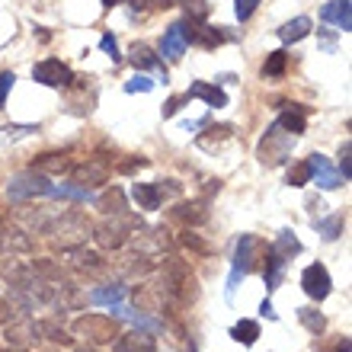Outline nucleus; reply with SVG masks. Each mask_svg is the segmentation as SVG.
Wrapping results in <instances>:
<instances>
[{"label": "nucleus", "instance_id": "nucleus-29", "mask_svg": "<svg viewBox=\"0 0 352 352\" xmlns=\"http://www.w3.org/2000/svg\"><path fill=\"white\" fill-rule=\"evenodd\" d=\"M231 336L243 346H253L260 340V324H256V320H241V324L231 327Z\"/></svg>", "mask_w": 352, "mask_h": 352}, {"label": "nucleus", "instance_id": "nucleus-26", "mask_svg": "<svg viewBox=\"0 0 352 352\" xmlns=\"http://www.w3.org/2000/svg\"><path fill=\"white\" fill-rule=\"evenodd\" d=\"M32 170L36 173H65L71 170V160L65 154H42L38 160H32Z\"/></svg>", "mask_w": 352, "mask_h": 352}, {"label": "nucleus", "instance_id": "nucleus-21", "mask_svg": "<svg viewBox=\"0 0 352 352\" xmlns=\"http://www.w3.org/2000/svg\"><path fill=\"white\" fill-rule=\"evenodd\" d=\"M131 65L141 67V71H160V74H164V80H167V67H164V61H160V58L154 55L148 45H141V42H135V45H131Z\"/></svg>", "mask_w": 352, "mask_h": 352}, {"label": "nucleus", "instance_id": "nucleus-43", "mask_svg": "<svg viewBox=\"0 0 352 352\" xmlns=\"http://www.w3.org/2000/svg\"><path fill=\"white\" fill-rule=\"evenodd\" d=\"M183 102H189V96H173V100L164 102V119H170V116H176V112L183 109Z\"/></svg>", "mask_w": 352, "mask_h": 352}, {"label": "nucleus", "instance_id": "nucleus-42", "mask_svg": "<svg viewBox=\"0 0 352 352\" xmlns=\"http://www.w3.org/2000/svg\"><path fill=\"white\" fill-rule=\"evenodd\" d=\"M13 80H16V77H13V71H3V74H0V106L7 102V93L13 90Z\"/></svg>", "mask_w": 352, "mask_h": 352}, {"label": "nucleus", "instance_id": "nucleus-28", "mask_svg": "<svg viewBox=\"0 0 352 352\" xmlns=\"http://www.w3.org/2000/svg\"><path fill=\"white\" fill-rule=\"evenodd\" d=\"M122 298H125V285H100L90 292V301L93 305H119Z\"/></svg>", "mask_w": 352, "mask_h": 352}, {"label": "nucleus", "instance_id": "nucleus-17", "mask_svg": "<svg viewBox=\"0 0 352 352\" xmlns=\"http://www.w3.org/2000/svg\"><path fill=\"white\" fill-rule=\"evenodd\" d=\"M160 55L167 61H179L186 55V36H183V23H173V26L164 32V42H160Z\"/></svg>", "mask_w": 352, "mask_h": 352}, {"label": "nucleus", "instance_id": "nucleus-33", "mask_svg": "<svg viewBox=\"0 0 352 352\" xmlns=\"http://www.w3.org/2000/svg\"><path fill=\"white\" fill-rule=\"evenodd\" d=\"M298 320H301L311 333H324V327H327V317L317 314L314 307H298Z\"/></svg>", "mask_w": 352, "mask_h": 352}, {"label": "nucleus", "instance_id": "nucleus-51", "mask_svg": "<svg viewBox=\"0 0 352 352\" xmlns=\"http://www.w3.org/2000/svg\"><path fill=\"white\" fill-rule=\"evenodd\" d=\"M0 352H26V349H3V346H0Z\"/></svg>", "mask_w": 352, "mask_h": 352}, {"label": "nucleus", "instance_id": "nucleus-25", "mask_svg": "<svg viewBox=\"0 0 352 352\" xmlns=\"http://www.w3.org/2000/svg\"><path fill=\"white\" fill-rule=\"evenodd\" d=\"M307 32H311V19L298 16V19H292V23H285V26L278 29V38H282L285 45H292V42H301Z\"/></svg>", "mask_w": 352, "mask_h": 352}, {"label": "nucleus", "instance_id": "nucleus-5", "mask_svg": "<svg viewBox=\"0 0 352 352\" xmlns=\"http://www.w3.org/2000/svg\"><path fill=\"white\" fill-rule=\"evenodd\" d=\"M74 333L84 336L90 346H106V343H112V340L122 333L119 317H112V314H84V317H77L74 320Z\"/></svg>", "mask_w": 352, "mask_h": 352}, {"label": "nucleus", "instance_id": "nucleus-40", "mask_svg": "<svg viewBox=\"0 0 352 352\" xmlns=\"http://www.w3.org/2000/svg\"><path fill=\"white\" fill-rule=\"evenodd\" d=\"M256 7H260V0H237V3H234V13H237V19H250L253 13H256Z\"/></svg>", "mask_w": 352, "mask_h": 352}, {"label": "nucleus", "instance_id": "nucleus-18", "mask_svg": "<svg viewBox=\"0 0 352 352\" xmlns=\"http://www.w3.org/2000/svg\"><path fill=\"white\" fill-rule=\"evenodd\" d=\"M109 179V167L102 164V160H87L84 167H74V183H80L87 189V186H100Z\"/></svg>", "mask_w": 352, "mask_h": 352}, {"label": "nucleus", "instance_id": "nucleus-19", "mask_svg": "<svg viewBox=\"0 0 352 352\" xmlns=\"http://www.w3.org/2000/svg\"><path fill=\"white\" fill-rule=\"evenodd\" d=\"M186 96H189V100H205L208 106H214V109L228 106V93L218 90V87H212V84H205V80H195V84L186 90Z\"/></svg>", "mask_w": 352, "mask_h": 352}, {"label": "nucleus", "instance_id": "nucleus-35", "mask_svg": "<svg viewBox=\"0 0 352 352\" xmlns=\"http://www.w3.org/2000/svg\"><path fill=\"white\" fill-rule=\"evenodd\" d=\"M317 231L324 234V241H336V237L343 234V214H333V218L320 221V224H317Z\"/></svg>", "mask_w": 352, "mask_h": 352}, {"label": "nucleus", "instance_id": "nucleus-20", "mask_svg": "<svg viewBox=\"0 0 352 352\" xmlns=\"http://www.w3.org/2000/svg\"><path fill=\"white\" fill-rule=\"evenodd\" d=\"M164 301H167V295H164L157 285H138L135 288V305H138V311L157 314V311H164Z\"/></svg>", "mask_w": 352, "mask_h": 352}, {"label": "nucleus", "instance_id": "nucleus-31", "mask_svg": "<svg viewBox=\"0 0 352 352\" xmlns=\"http://www.w3.org/2000/svg\"><path fill=\"white\" fill-rule=\"evenodd\" d=\"M179 243H183V247H186L189 253H199V256H212V253H214L212 243L202 241V237H199V234H192L189 228H186V231L179 234Z\"/></svg>", "mask_w": 352, "mask_h": 352}, {"label": "nucleus", "instance_id": "nucleus-38", "mask_svg": "<svg viewBox=\"0 0 352 352\" xmlns=\"http://www.w3.org/2000/svg\"><path fill=\"white\" fill-rule=\"evenodd\" d=\"M125 90H129V93H151V90H154V80H151V77H144V74H135L129 84H125Z\"/></svg>", "mask_w": 352, "mask_h": 352}, {"label": "nucleus", "instance_id": "nucleus-8", "mask_svg": "<svg viewBox=\"0 0 352 352\" xmlns=\"http://www.w3.org/2000/svg\"><path fill=\"white\" fill-rule=\"evenodd\" d=\"M183 36H186V45H199V48H218L221 42L234 38L221 26H208L205 19H183Z\"/></svg>", "mask_w": 352, "mask_h": 352}, {"label": "nucleus", "instance_id": "nucleus-6", "mask_svg": "<svg viewBox=\"0 0 352 352\" xmlns=\"http://www.w3.org/2000/svg\"><path fill=\"white\" fill-rule=\"evenodd\" d=\"M7 195L13 202H29V199H45V195H55V183H48L45 173H19V176H10L7 183Z\"/></svg>", "mask_w": 352, "mask_h": 352}, {"label": "nucleus", "instance_id": "nucleus-16", "mask_svg": "<svg viewBox=\"0 0 352 352\" xmlns=\"http://www.w3.org/2000/svg\"><path fill=\"white\" fill-rule=\"evenodd\" d=\"M170 218L186 224V228H199V224L208 221V208H205V202H183L170 212Z\"/></svg>", "mask_w": 352, "mask_h": 352}, {"label": "nucleus", "instance_id": "nucleus-27", "mask_svg": "<svg viewBox=\"0 0 352 352\" xmlns=\"http://www.w3.org/2000/svg\"><path fill=\"white\" fill-rule=\"evenodd\" d=\"M36 324V336H45L52 343H61V346H71L74 340L65 333V327H58V320H32Z\"/></svg>", "mask_w": 352, "mask_h": 352}, {"label": "nucleus", "instance_id": "nucleus-10", "mask_svg": "<svg viewBox=\"0 0 352 352\" xmlns=\"http://www.w3.org/2000/svg\"><path fill=\"white\" fill-rule=\"evenodd\" d=\"M301 288H305V295L314 298V301H324V298L330 295L333 282H330V272H327L324 263H311V266L301 272Z\"/></svg>", "mask_w": 352, "mask_h": 352}, {"label": "nucleus", "instance_id": "nucleus-34", "mask_svg": "<svg viewBox=\"0 0 352 352\" xmlns=\"http://www.w3.org/2000/svg\"><path fill=\"white\" fill-rule=\"evenodd\" d=\"M288 67V55L285 52H272L266 58V65H263V77H282Z\"/></svg>", "mask_w": 352, "mask_h": 352}, {"label": "nucleus", "instance_id": "nucleus-1", "mask_svg": "<svg viewBox=\"0 0 352 352\" xmlns=\"http://www.w3.org/2000/svg\"><path fill=\"white\" fill-rule=\"evenodd\" d=\"M157 288L167 295V301H176V305H192V301H199V282H195V276L189 272V266H186L183 260H176V256L164 260Z\"/></svg>", "mask_w": 352, "mask_h": 352}, {"label": "nucleus", "instance_id": "nucleus-2", "mask_svg": "<svg viewBox=\"0 0 352 352\" xmlns=\"http://www.w3.org/2000/svg\"><path fill=\"white\" fill-rule=\"evenodd\" d=\"M131 231H141V221L131 218L129 212H122V214H106V221L96 224L90 234L102 250H122V247L129 243Z\"/></svg>", "mask_w": 352, "mask_h": 352}, {"label": "nucleus", "instance_id": "nucleus-32", "mask_svg": "<svg viewBox=\"0 0 352 352\" xmlns=\"http://www.w3.org/2000/svg\"><path fill=\"white\" fill-rule=\"evenodd\" d=\"M100 212L102 214H122L125 212V195L122 189H109V192L100 199Z\"/></svg>", "mask_w": 352, "mask_h": 352}, {"label": "nucleus", "instance_id": "nucleus-49", "mask_svg": "<svg viewBox=\"0 0 352 352\" xmlns=\"http://www.w3.org/2000/svg\"><path fill=\"white\" fill-rule=\"evenodd\" d=\"M336 352H349V340H343V343L336 346Z\"/></svg>", "mask_w": 352, "mask_h": 352}, {"label": "nucleus", "instance_id": "nucleus-9", "mask_svg": "<svg viewBox=\"0 0 352 352\" xmlns=\"http://www.w3.org/2000/svg\"><path fill=\"white\" fill-rule=\"evenodd\" d=\"M32 77H36L38 84L45 87H71L74 84V74H71V67L65 61H58V58H45V61H38L32 67Z\"/></svg>", "mask_w": 352, "mask_h": 352}, {"label": "nucleus", "instance_id": "nucleus-23", "mask_svg": "<svg viewBox=\"0 0 352 352\" xmlns=\"http://www.w3.org/2000/svg\"><path fill=\"white\" fill-rule=\"evenodd\" d=\"M266 266H263V276H266V288L272 292V288H278V282H282V269H285V256H278L272 247H266Z\"/></svg>", "mask_w": 352, "mask_h": 352}, {"label": "nucleus", "instance_id": "nucleus-39", "mask_svg": "<svg viewBox=\"0 0 352 352\" xmlns=\"http://www.w3.org/2000/svg\"><path fill=\"white\" fill-rule=\"evenodd\" d=\"M349 157H352V144L346 141L343 148H340V176H343V183L352 176V160Z\"/></svg>", "mask_w": 352, "mask_h": 352}, {"label": "nucleus", "instance_id": "nucleus-45", "mask_svg": "<svg viewBox=\"0 0 352 352\" xmlns=\"http://www.w3.org/2000/svg\"><path fill=\"white\" fill-rule=\"evenodd\" d=\"M13 305H7V301H3V298H0V324H13Z\"/></svg>", "mask_w": 352, "mask_h": 352}, {"label": "nucleus", "instance_id": "nucleus-14", "mask_svg": "<svg viewBox=\"0 0 352 352\" xmlns=\"http://www.w3.org/2000/svg\"><path fill=\"white\" fill-rule=\"evenodd\" d=\"M320 19H324V23H333V26L343 29V32H349L352 29V3L349 0H330V3H324V10H320Z\"/></svg>", "mask_w": 352, "mask_h": 352}, {"label": "nucleus", "instance_id": "nucleus-22", "mask_svg": "<svg viewBox=\"0 0 352 352\" xmlns=\"http://www.w3.org/2000/svg\"><path fill=\"white\" fill-rule=\"evenodd\" d=\"M276 125L282 131H288V135H295V138H298V135L305 131V125H307V122H305V109H301V106H288V102H285V112L276 119Z\"/></svg>", "mask_w": 352, "mask_h": 352}, {"label": "nucleus", "instance_id": "nucleus-15", "mask_svg": "<svg viewBox=\"0 0 352 352\" xmlns=\"http://www.w3.org/2000/svg\"><path fill=\"white\" fill-rule=\"evenodd\" d=\"M67 253H71V266L80 269V272H90V276H100V272H106V260H102L100 253L87 250L84 243H80V247H71Z\"/></svg>", "mask_w": 352, "mask_h": 352}, {"label": "nucleus", "instance_id": "nucleus-53", "mask_svg": "<svg viewBox=\"0 0 352 352\" xmlns=\"http://www.w3.org/2000/svg\"><path fill=\"white\" fill-rule=\"evenodd\" d=\"M189 352H195V349H192V346H189Z\"/></svg>", "mask_w": 352, "mask_h": 352}, {"label": "nucleus", "instance_id": "nucleus-46", "mask_svg": "<svg viewBox=\"0 0 352 352\" xmlns=\"http://www.w3.org/2000/svg\"><path fill=\"white\" fill-rule=\"evenodd\" d=\"M260 311H263V317H269V320H276V311H272V301H269V298L260 305Z\"/></svg>", "mask_w": 352, "mask_h": 352}, {"label": "nucleus", "instance_id": "nucleus-48", "mask_svg": "<svg viewBox=\"0 0 352 352\" xmlns=\"http://www.w3.org/2000/svg\"><path fill=\"white\" fill-rule=\"evenodd\" d=\"M157 7H164V10H170V7H176V0H157Z\"/></svg>", "mask_w": 352, "mask_h": 352}, {"label": "nucleus", "instance_id": "nucleus-36", "mask_svg": "<svg viewBox=\"0 0 352 352\" xmlns=\"http://www.w3.org/2000/svg\"><path fill=\"white\" fill-rule=\"evenodd\" d=\"M305 183H311V170H307V160H301V164L288 170V186H305Z\"/></svg>", "mask_w": 352, "mask_h": 352}, {"label": "nucleus", "instance_id": "nucleus-30", "mask_svg": "<svg viewBox=\"0 0 352 352\" xmlns=\"http://www.w3.org/2000/svg\"><path fill=\"white\" fill-rule=\"evenodd\" d=\"M272 250L278 253V256H285V260H292L295 253H301V241H298L292 231H278L276 243H272Z\"/></svg>", "mask_w": 352, "mask_h": 352}, {"label": "nucleus", "instance_id": "nucleus-47", "mask_svg": "<svg viewBox=\"0 0 352 352\" xmlns=\"http://www.w3.org/2000/svg\"><path fill=\"white\" fill-rule=\"evenodd\" d=\"M125 3H131V7H135V10H148V3H151V0H125Z\"/></svg>", "mask_w": 352, "mask_h": 352}, {"label": "nucleus", "instance_id": "nucleus-37", "mask_svg": "<svg viewBox=\"0 0 352 352\" xmlns=\"http://www.w3.org/2000/svg\"><path fill=\"white\" fill-rule=\"evenodd\" d=\"M186 19H205L208 16V3L205 0H183Z\"/></svg>", "mask_w": 352, "mask_h": 352}, {"label": "nucleus", "instance_id": "nucleus-11", "mask_svg": "<svg viewBox=\"0 0 352 352\" xmlns=\"http://www.w3.org/2000/svg\"><path fill=\"white\" fill-rule=\"evenodd\" d=\"M176 189H179L176 183H170L167 189H164V183H135L131 186V195H135L138 208H144V212H157L160 202H164V195L176 192Z\"/></svg>", "mask_w": 352, "mask_h": 352}, {"label": "nucleus", "instance_id": "nucleus-7", "mask_svg": "<svg viewBox=\"0 0 352 352\" xmlns=\"http://www.w3.org/2000/svg\"><path fill=\"white\" fill-rule=\"evenodd\" d=\"M292 144H295V135H288L278 125H272L260 141V160L266 167H278V164H285L292 157Z\"/></svg>", "mask_w": 352, "mask_h": 352}, {"label": "nucleus", "instance_id": "nucleus-3", "mask_svg": "<svg viewBox=\"0 0 352 352\" xmlns=\"http://www.w3.org/2000/svg\"><path fill=\"white\" fill-rule=\"evenodd\" d=\"M93 231V224L87 221L84 214H77V212H65V214H58L55 221H48L45 234H52V241L61 243L65 250H71V247H80V243L90 237Z\"/></svg>", "mask_w": 352, "mask_h": 352}, {"label": "nucleus", "instance_id": "nucleus-12", "mask_svg": "<svg viewBox=\"0 0 352 352\" xmlns=\"http://www.w3.org/2000/svg\"><path fill=\"white\" fill-rule=\"evenodd\" d=\"M307 170H311V183H317L320 189H336V186H343L340 170H333V164H330L324 154H311V157H307Z\"/></svg>", "mask_w": 352, "mask_h": 352}, {"label": "nucleus", "instance_id": "nucleus-50", "mask_svg": "<svg viewBox=\"0 0 352 352\" xmlns=\"http://www.w3.org/2000/svg\"><path fill=\"white\" fill-rule=\"evenodd\" d=\"M116 3H119V0H102V7H109V10L116 7Z\"/></svg>", "mask_w": 352, "mask_h": 352}, {"label": "nucleus", "instance_id": "nucleus-52", "mask_svg": "<svg viewBox=\"0 0 352 352\" xmlns=\"http://www.w3.org/2000/svg\"><path fill=\"white\" fill-rule=\"evenodd\" d=\"M80 352H96V349H90V346H87V349H80Z\"/></svg>", "mask_w": 352, "mask_h": 352}, {"label": "nucleus", "instance_id": "nucleus-41", "mask_svg": "<svg viewBox=\"0 0 352 352\" xmlns=\"http://www.w3.org/2000/svg\"><path fill=\"white\" fill-rule=\"evenodd\" d=\"M141 167H148V157H131V160H119V164H116L119 173H135V170H141Z\"/></svg>", "mask_w": 352, "mask_h": 352}, {"label": "nucleus", "instance_id": "nucleus-24", "mask_svg": "<svg viewBox=\"0 0 352 352\" xmlns=\"http://www.w3.org/2000/svg\"><path fill=\"white\" fill-rule=\"evenodd\" d=\"M157 266V263L151 260L148 253H129V256H125V260H122V272H125V276H148L151 269Z\"/></svg>", "mask_w": 352, "mask_h": 352}, {"label": "nucleus", "instance_id": "nucleus-13", "mask_svg": "<svg viewBox=\"0 0 352 352\" xmlns=\"http://www.w3.org/2000/svg\"><path fill=\"white\" fill-rule=\"evenodd\" d=\"M112 352H157V340H154V333H144V330L119 333L112 340Z\"/></svg>", "mask_w": 352, "mask_h": 352}, {"label": "nucleus", "instance_id": "nucleus-44", "mask_svg": "<svg viewBox=\"0 0 352 352\" xmlns=\"http://www.w3.org/2000/svg\"><path fill=\"white\" fill-rule=\"evenodd\" d=\"M100 45H102V52H106V55H109L112 58V65H119V45H116V38H112V36H102V42H100Z\"/></svg>", "mask_w": 352, "mask_h": 352}, {"label": "nucleus", "instance_id": "nucleus-4", "mask_svg": "<svg viewBox=\"0 0 352 352\" xmlns=\"http://www.w3.org/2000/svg\"><path fill=\"white\" fill-rule=\"evenodd\" d=\"M266 253L260 237H253V234H241V241H237V250H234V269H231V282H228V298L234 295V288L241 282L243 276H250L253 269L260 266V256Z\"/></svg>", "mask_w": 352, "mask_h": 352}]
</instances>
